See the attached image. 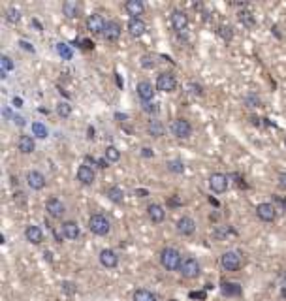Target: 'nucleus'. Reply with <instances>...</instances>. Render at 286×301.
Here are the masks:
<instances>
[{
  "instance_id": "nucleus-33",
  "label": "nucleus",
  "mask_w": 286,
  "mask_h": 301,
  "mask_svg": "<svg viewBox=\"0 0 286 301\" xmlns=\"http://www.w3.org/2000/svg\"><path fill=\"white\" fill-rule=\"evenodd\" d=\"M239 21L243 23L245 27H254V15L249 10H241L239 11Z\"/></svg>"
},
{
  "instance_id": "nucleus-3",
  "label": "nucleus",
  "mask_w": 286,
  "mask_h": 301,
  "mask_svg": "<svg viewBox=\"0 0 286 301\" xmlns=\"http://www.w3.org/2000/svg\"><path fill=\"white\" fill-rule=\"evenodd\" d=\"M200 262L196 258H192V256H187V258L183 260V264H181L179 268V273L185 277V279H196V277H200Z\"/></svg>"
},
{
  "instance_id": "nucleus-15",
  "label": "nucleus",
  "mask_w": 286,
  "mask_h": 301,
  "mask_svg": "<svg viewBox=\"0 0 286 301\" xmlns=\"http://www.w3.org/2000/svg\"><path fill=\"white\" fill-rule=\"evenodd\" d=\"M175 228H177V232H179L181 236H192L196 232V222L192 220L191 216H181Z\"/></svg>"
},
{
  "instance_id": "nucleus-40",
  "label": "nucleus",
  "mask_w": 286,
  "mask_h": 301,
  "mask_svg": "<svg viewBox=\"0 0 286 301\" xmlns=\"http://www.w3.org/2000/svg\"><path fill=\"white\" fill-rule=\"evenodd\" d=\"M63 290L66 292V294H74L77 288H75L74 282H63Z\"/></svg>"
},
{
  "instance_id": "nucleus-23",
  "label": "nucleus",
  "mask_w": 286,
  "mask_h": 301,
  "mask_svg": "<svg viewBox=\"0 0 286 301\" xmlns=\"http://www.w3.org/2000/svg\"><path fill=\"white\" fill-rule=\"evenodd\" d=\"M125 10H127L132 17H138V15H141L143 10H145V4H143L141 0H128L127 4H125Z\"/></svg>"
},
{
  "instance_id": "nucleus-5",
  "label": "nucleus",
  "mask_w": 286,
  "mask_h": 301,
  "mask_svg": "<svg viewBox=\"0 0 286 301\" xmlns=\"http://www.w3.org/2000/svg\"><path fill=\"white\" fill-rule=\"evenodd\" d=\"M171 132H173L175 138L187 140V138H191L192 136V124L187 120V119H177V120H173V124H171Z\"/></svg>"
},
{
  "instance_id": "nucleus-34",
  "label": "nucleus",
  "mask_w": 286,
  "mask_h": 301,
  "mask_svg": "<svg viewBox=\"0 0 286 301\" xmlns=\"http://www.w3.org/2000/svg\"><path fill=\"white\" fill-rule=\"evenodd\" d=\"M6 19H8V23H11V25L19 23L21 21V11L17 10V8H10V10L6 11Z\"/></svg>"
},
{
  "instance_id": "nucleus-21",
  "label": "nucleus",
  "mask_w": 286,
  "mask_h": 301,
  "mask_svg": "<svg viewBox=\"0 0 286 301\" xmlns=\"http://www.w3.org/2000/svg\"><path fill=\"white\" fill-rule=\"evenodd\" d=\"M136 90H138V96L143 100V102H151L153 96H155V89L153 85L149 83V81H139L138 87H136Z\"/></svg>"
},
{
  "instance_id": "nucleus-38",
  "label": "nucleus",
  "mask_w": 286,
  "mask_h": 301,
  "mask_svg": "<svg viewBox=\"0 0 286 301\" xmlns=\"http://www.w3.org/2000/svg\"><path fill=\"white\" fill-rule=\"evenodd\" d=\"M141 66L143 68H155V57L153 55H143L141 57Z\"/></svg>"
},
{
  "instance_id": "nucleus-35",
  "label": "nucleus",
  "mask_w": 286,
  "mask_h": 301,
  "mask_svg": "<svg viewBox=\"0 0 286 301\" xmlns=\"http://www.w3.org/2000/svg\"><path fill=\"white\" fill-rule=\"evenodd\" d=\"M219 34L222 36L224 42H230L233 38V29L232 27H228V25H221V27H219Z\"/></svg>"
},
{
  "instance_id": "nucleus-51",
  "label": "nucleus",
  "mask_w": 286,
  "mask_h": 301,
  "mask_svg": "<svg viewBox=\"0 0 286 301\" xmlns=\"http://www.w3.org/2000/svg\"><path fill=\"white\" fill-rule=\"evenodd\" d=\"M285 145H286V140H285Z\"/></svg>"
},
{
  "instance_id": "nucleus-11",
  "label": "nucleus",
  "mask_w": 286,
  "mask_h": 301,
  "mask_svg": "<svg viewBox=\"0 0 286 301\" xmlns=\"http://www.w3.org/2000/svg\"><path fill=\"white\" fill-rule=\"evenodd\" d=\"M106 23L107 21H104V17H102L100 13H93V15H89V19H87V29H89L93 34H104Z\"/></svg>"
},
{
  "instance_id": "nucleus-28",
  "label": "nucleus",
  "mask_w": 286,
  "mask_h": 301,
  "mask_svg": "<svg viewBox=\"0 0 286 301\" xmlns=\"http://www.w3.org/2000/svg\"><path fill=\"white\" fill-rule=\"evenodd\" d=\"M224 296H241V286L235 282H222Z\"/></svg>"
},
{
  "instance_id": "nucleus-45",
  "label": "nucleus",
  "mask_w": 286,
  "mask_h": 301,
  "mask_svg": "<svg viewBox=\"0 0 286 301\" xmlns=\"http://www.w3.org/2000/svg\"><path fill=\"white\" fill-rule=\"evenodd\" d=\"M13 122H15V124H19V126H23V124H25V119L19 117V115H15V117H13Z\"/></svg>"
},
{
  "instance_id": "nucleus-32",
  "label": "nucleus",
  "mask_w": 286,
  "mask_h": 301,
  "mask_svg": "<svg viewBox=\"0 0 286 301\" xmlns=\"http://www.w3.org/2000/svg\"><path fill=\"white\" fill-rule=\"evenodd\" d=\"M32 134H34L36 138L43 140V138H47V126L42 124V122H32Z\"/></svg>"
},
{
  "instance_id": "nucleus-14",
  "label": "nucleus",
  "mask_w": 286,
  "mask_h": 301,
  "mask_svg": "<svg viewBox=\"0 0 286 301\" xmlns=\"http://www.w3.org/2000/svg\"><path fill=\"white\" fill-rule=\"evenodd\" d=\"M61 232H63V237H66L68 241H75V239L79 237V234H81L79 226H77V222H74V220H66V222H63Z\"/></svg>"
},
{
  "instance_id": "nucleus-41",
  "label": "nucleus",
  "mask_w": 286,
  "mask_h": 301,
  "mask_svg": "<svg viewBox=\"0 0 286 301\" xmlns=\"http://www.w3.org/2000/svg\"><path fill=\"white\" fill-rule=\"evenodd\" d=\"M189 89H191V92L194 94V96H201V94H203V90H201L200 85H194V83H191V85H189Z\"/></svg>"
},
{
  "instance_id": "nucleus-31",
  "label": "nucleus",
  "mask_w": 286,
  "mask_h": 301,
  "mask_svg": "<svg viewBox=\"0 0 286 301\" xmlns=\"http://www.w3.org/2000/svg\"><path fill=\"white\" fill-rule=\"evenodd\" d=\"M104 158H106L107 162H119V158H121V150L117 149V147H113V145H107L106 152H104Z\"/></svg>"
},
{
  "instance_id": "nucleus-50",
  "label": "nucleus",
  "mask_w": 286,
  "mask_h": 301,
  "mask_svg": "<svg viewBox=\"0 0 286 301\" xmlns=\"http://www.w3.org/2000/svg\"><path fill=\"white\" fill-rule=\"evenodd\" d=\"M43 256H45V260H49V262H51V252H47V250H45V254H43Z\"/></svg>"
},
{
  "instance_id": "nucleus-1",
  "label": "nucleus",
  "mask_w": 286,
  "mask_h": 301,
  "mask_svg": "<svg viewBox=\"0 0 286 301\" xmlns=\"http://www.w3.org/2000/svg\"><path fill=\"white\" fill-rule=\"evenodd\" d=\"M160 264H162V268L168 269V271H179L181 264H183L181 252L173 247L162 248V252H160Z\"/></svg>"
},
{
  "instance_id": "nucleus-8",
  "label": "nucleus",
  "mask_w": 286,
  "mask_h": 301,
  "mask_svg": "<svg viewBox=\"0 0 286 301\" xmlns=\"http://www.w3.org/2000/svg\"><path fill=\"white\" fill-rule=\"evenodd\" d=\"M228 183H230V179H228L224 173L217 172V173H211V177H209V188H211L213 192H217V194L226 192Z\"/></svg>"
},
{
  "instance_id": "nucleus-27",
  "label": "nucleus",
  "mask_w": 286,
  "mask_h": 301,
  "mask_svg": "<svg viewBox=\"0 0 286 301\" xmlns=\"http://www.w3.org/2000/svg\"><path fill=\"white\" fill-rule=\"evenodd\" d=\"M11 70H13V60L8 55H2V59H0V75L6 77L8 72H11Z\"/></svg>"
},
{
  "instance_id": "nucleus-44",
  "label": "nucleus",
  "mask_w": 286,
  "mask_h": 301,
  "mask_svg": "<svg viewBox=\"0 0 286 301\" xmlns=\"http://www.w3.org/2000/svg\"><path fill=\"white\" fill-rule=\"evenodd\" d=\"M141 154H143V156H145V158H151V156H153V154H155V152H153V150L149 149V147H143V149H141Z\"/></svg>"
},
{
  "instance_id": "nucleus-42",
  "label": "nucleus",
  "mask_w": 286,
  "mask_h": 301,
  "mask_svg": "<svg viewBox=\"0 0 286 301\" xmlns=\"http://www.w3.org/2000/svg\"><path fill=\"white\" fill-rule=\"evenodd\" d=\"M247 102L251 104V108H256V106L260 104V98L254 96V94H251V96H247Z\"/></svg>"
},
{
  "instance_id": "nucleus-47",
  "label": "nucleus",
  "mask_w": 286,
  "mask_h": 301,
  "mask_svg": "<svg viewBox=\"0 0 286 301\" xmlns=\"http://www.w3.org/2000/svg\"><path fill=\"white\" fill-rule=\"evenodd\" d=\"M13 104H15V106H17V108H21L23 100H21V98H13Z\"/></svg>"
},
{
  "instance_id": "nucleus-16",
  "label": "nucleus",
  "mask_w": 286,
  "mask_h": 301,
  "mask_svg": "<svg viewBox=\"0 0 286 301\" xmlns=\"http://www.w3.org/2000/svg\"><path fill=\"white\" fill-rule=\"evenodd\" d=\"M100 264L107 269L117 268V264H119V256H117L115 250H111V248H104V250L100 252Z\"/></svg>"
},
{
  "instance_id": "nucleus-43",
  "label": "nucleus",
  "mask_w": 286,
  "mask_h": 301,
  "mask_svg": "<svg viewBox=\"0 0 286 301\" xmlns=\"http://www.w3.org/2000/svg\"><path fill=\"white\" fill-rule=\"evenodd\" d=\"M279 186H281L283 190H286V172H283L279 175Z\"/></svg>"
},
{
  "instance_id": "nucleus-19",
  "label": "nucleus",
  "mask_w": 286,
  "mask_h": 301,
  "mask_svg": "<svg viewBox=\"0 0 286 301\" xmlns=\"http://www.w3.org/2000/svg\"><path fill=\"white\" fill-rule=\"evenodd\" d=\"M25 237H27V241H31L32 245H40L43 241V232L40 230V226H27V230H25Z\"/></svg>"
},
{
  "instance_id": "nucleus-22",
  "label": "nucleus",
  "mask_w": 286,
  "mask_h": 301,
  "mask_svg": "<svg viewBox=\"0 0 286 301\" xmlns=\"http://www.w3.org/2000/svg\"><path fill=\"white\" fill-rule=\"evenodd\" d=\"M17 147H19V150H21L23 154H31L36 149V143H34V140H32L31 136H21L17 140Z\"/></svg>"
},
{
  "instance_id": "nucleus-39",
  "label": "nucleus",
  "mask_w": 286,
  "mask_h": 301,
  "mask_svg": "<svg viewBox=\"0 0 286 301\" xmlns=\"http://www.w3.org/2000/svg\"><path fill=\"white\" fill-rule=\"evenodd\" d=\"M143 111H145V113H157V111H159V106H157L155 102H153V104H151V102H143Z\"/></svg>"
},
{
  "instance_id": "nucleus-48",
  "label": "nucleus",
  "mask_w": 286,
  "mask_h": 301,
  "mask_svg": "<svg viewBox=\"0 0 286 301\" xmlns=\"http://www.w3.org/2000/svg\"><path fill=\"white\" fill-rule=\"evenodd\" d=\"M136 194L141 196V198H145V196H147V190H136Z\"/></svg>"
},
{
  "instance_id": "nucleus-26",
  "label": "nucleus",
  "mask_w": 286,
  "mask_h": 301,
  "mask_svg": "<svg viewBox=\"0 0 286 301\" xmlns=\"http://www.w3.org/2000/svg\"><path fill=\"white\" fill-rule=\"evenodd\" d=\"M57 53H59V57H63V60H72V57H74L72 47L64 42L57 43Z\"/></svg>"
},
{
  "instance_id": "nucleus-20",
  "label": "nucleus",
  "mask_w": 286,
  "mask_h": 301,
  "mask_svg": "<svg viewBox=\"0 0 286 301\" xmlns=\"http://www.w3.org/2000/svg\"><path fill=\"white\" fill-rule=\"evenodd\" d=\"M121 25L117 21H107L106 23V29H104V38H106L107 42H115L119 40V36H121Z\"/></svg>"
},
{
  "instance_id": "nucleus-52",
  "label": "nucleus",
  "mask_w": 286,
  "mask_h": 301,
  "mask_svg": "<svg viewBox=\"0 0 286 301\" xmlns=\"http://www.w3.org/2000/svg\"><path fill=\"white\" fill-rule=\"evenodd\" d=\"M285 282H286V277H285Z\"/></svg>"
},
{
  "instance_id": "nucleus-6",
  "label": "nucleus",
  "mask_w": 286,
  "mask_h": 301,
  "mask_svg": "<svg viewBox=\"0 0 286 301\" xmlns=\"http://www.w3.org/2000/svg\"><path fill=\"white\" fill-rule=\"evenodd\" d=\"M170 21H171V27H173V30H175V32L183 34L187 29H189V15H187L183 10H173V11H171Z\"/></svg>"
},
{
  "instance_id": "nucleus-36",
  "label": "nucleus",
  "mask_w": 286,
  "mask_h": 301,
  "mask_svg": "<svg viewBox=\"0 0 286 301\" xmlns=\"http://www.w3.org/2000/svg\"><path fill=\"white\" fill-rule=\"evenodd\" d=\"M166 166H168V170H170V172H173V173H183V172H185V164H183L181 160H170Z\"/></svg>"
},
{
  "instance_id": "nucleus-25",
  "label": "nucleus",
  "mask_w": 286,
  "mask_h": 301,
  "mask_svg": "<svg viewBox=\"0 0 286 301\" xmlns=\"http://www.w3.org/2000/svg\"><path fill=\"white\" fill-rule=\"evenodd\" d=\"M107 198L115 204H123L125 202V190L121 186H109L107 188Z\"/></svg>"
},
{
  "instance_id": "nucleus-37",
  "label": "nucleus",
  "mask_w": 286,
  "mask_h": 301,
  "mask_svg": "<svg viewBox=\"0 0 286 301\" xmlns=\"http://www.w3.org/2000/svg\"><path fill=\"white\" fill-rule=\"evenodd\" d=\"M57 113H59L61 117H70V113H72L70 104H68V102H61V104L57 106Z\"/></svg>"
},
{
  "instance_id": "nucleus-10",
  "label": "nucleus",
  "mask_w": 286,
  "mask_h": 301,
  "mask_svg": "<svg viewBox=\"0 0 286 301\" xmlns=\"http://www.w3.org/2000/svg\"><path fill=\"white\" fill-rule=\"evenodd\" d=\"M256 215L264 222H273L277 218V207L273 204H260L256 207Z\"/></svg>"
},
{
  "instance_id": "nucleus-4",
  "label": "nucleus",
  "mask_w": 286,
  "mask_h": 301,
  "mask_svg": "<svg viewBox=\"0 0 286 301\" xmlns=\"http://www.w3.org/2000/svg\"><path fill=\"white\" fill-rule=\"evenodd\" d=\"M221 266L224 271H237L241 268V256L235 250H226L221 256Z\"/></svg>"
},
{
  "instance_id": "nucleus-12",
  "label": "nucleus",
  "mask_w": 286,
  "mask_h": 301,
  "mask_svg": "<svg viewBox=\"0 0 286 301\" xmlns=\"http://www.w3.org/2000/svg\"><path fill=\"white\" fill-rule=\"evenodd\" d=\"M128 32L132 34L134 38H139V36H143L145 30H147V25L143 19H139V17H130L128 19V25H127Z\"/></svg>"
},
{
  "instance_id": "nucleus-46",
  "label": "nucleus",
  "mask_w": 286,
  "mask_h": 301,
  "mask_svg": "<svg viewBox=\"0 0 286 301\" xmlns=\"http://www.w3.org/2000/svg\"><path fill=\"white\" fill-rule=\"evenodd\" d=\"M21 45H23V49H27V51H34V47H32L29 42H21Z\"/></svg>"
},
{
  "instance_id": "nucleus-30",
  "label": "nucleus",
  "mask_w": 286,
  "mask_h": 301,
  "mask_svg": "<svg viewBox=\"0 0 286 301\" xmlns=\"http://www.w3.org/2000/svg\"><path fill=\"white\" fill-rule=\"evenodd\" d=\"M149 134H151L153 138L164 136V126H162V122H160V120H151V122H149Z\"/></svg>"
},
{
  "instance_id": "nucleus-7",
  "label": "nucleus",
  "mask_w": 286,
  "mask_h": 301,
  "mask_svg": "<svg viewBox=\"0 0 286 301\" xmlns=\"http://www.w3.org/2000/svg\"><path fill=\"white\" fill-rule=\"evenodd\" d=\"M157 89L162 90V92H173L177 89V79L175 75L170 74V72H164L157 77Z\"/></svg>"
},
{
  "instance_id": "nucleus-49",
  "label": "nucleus",
  "mask_w": 286,
  "mask_h": 301,
  "mask_svg": "<svg viewBox=\"0 0 286 301\" xmlns=\"http://www.w3.org/2000/svg\"><path fill=\"white\" fill-rule=\"evenodd\" d=\"M89 138H91V140L95 138V128H91V130H89Z\"/></svg>"
},
{
  "instance_id": "nucleus-24",
  "label": "nucleus",
  "mask_w": 286,
  "mask_h": 301,
  "mask_svg": "<svg viewBox=\"0 0 286 301\" xmlns=\"http://www.w3.org/2000/svg\"><path fill=\"white\" fill-rule=\"evenodd\" d=\"M63 11L66 17H77V13H79V4L75 2V0H66L63 4Z\"/></svg>"
},
{
  "instance_id": "nucleus-13",
  "label": "nucleus",
  "mask_w": 286,
  "mask_h": 301,
  "mask_svg": "<svg viewBox=\"0 0 286 301\" xmlns=\"http://www.w3.org/2000/svg\"><path fill=\"white\" fill-rule=\"evenodd\" d=\"M95 179H96L95 170H93L91 166L83 164V166H79V168H77V181H79L81 184L89 186V184L95 183Z\"/></svg>"
},
{
  "instance_id": "nucleus-9",
  "label": "nucleus",
  "mask_w": 286,
  "mask_h": 301,
  "mask_svg": "<svg viewBox=\"0 0 286 301\" xmlns=\"http://www.w3.org/2000/svg\"><path fill=\"white\" fill-rule=\"evenodd\" d=\"M45 211H47V215L53 216V218H63L64 213H66V205L59 198H49L45 202Z\"/></svg>"
},
{
  "instance_id": "nucleus-29",
  "label": "nucleus",
  "mask_w": 286,
  "mask_h": 301,
  "mask_svg": "<svg viewBox=\"0 0 286 301\" xmlns=\"http://www.w3.org/2000/svg\"><path fill=\"white\" fill-rule=\"evenodd\" d=\"M134 301H159V300H157V296L153 292L139 288V290L134 292Z\"/></svg>"
},
{
  "instance_id": "nucleus-18",
  "label": "nucleus",
  "mask_w": 286,
  "mask_h": 301,
  "mask_svg": "<svg viewBox=\"0 0 286 301\" xmlns=\"http://www.w3.org/2000/svg\"><path fill=\"white\" fill-rule=\"evenodd\" d=\"M147 216L151 222H155V224H160L164 218H166V211H164V207L159 204H151L147 207Z\"/></svg>"
},
{
  "instance_id": "nucleus-2",
  "label": "nucleus",
  "mask_w": 286,
  "mask_h": 301,
  "mask_svg": "<svg viewBox=\"0 0 286 301\" xmlns=\"http://www.w3.org/2000/svg\"><path fill=\"white\" fill-rule=\"evenodd\" d=\"M89 230L95 236H107L109 230H111V226H109V220H107L106 216L100 215V213H95V215H91V218H89Z\"/></svg>"
},
{
  "instance_id": "nucleus-17",
  "label": "nucleus",
  "mask_w": 286,
  "mask_h": 301,
  "mask_svg": "<svg viewBox=\"0 0 286 301\" xmlns=\"http://www.w3.org/2000/svg\"><path fill=\"white\" fill-rule=\"evenodd\" d=\"M27 184L31 186L32 190H42L43 186H45V177H43V173L40 172H29L27 173Z\"/></svg>"
}]
</instances>
